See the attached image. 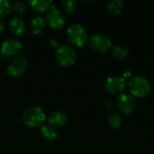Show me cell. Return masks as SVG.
I'll return each mask as SVG.
<instances>
[{"label": "cell", "mask_w": 154, "mask_h": 154, "mask_svg": "<svg viewBox=\"0 0 154 154\" xmlns=\"http://www.w3.org/2000/svg\"><path fill=\"white\" fill-rule=\"evenodd\" d=\"M41 134L48 141H53L58 137V132L56 131V129L53 126H51L50 125H42Z\"/></svg>", "instance_id": "obj_15"}, {"label": "cell", "mask_w": 154, "mask_h": 154, "mask_svg": "<svg viewBox=\"0 0 154 154\" xmlns=\"http://www.w3.org/2000/svg\"><path fill=\"white\" fill-rule=\"evenodd\" d=\"M55 56L60 66L68 67L74 64L77 58V52L72 46L69 44H62L57 49Z\"/></svg>", "instance_id": "obj_4"}, {"label": "cell", "mask_w": 154, "mask_h": 154, "mask_svg": "<svg viewBox=\"0 0 154 154\" xmlns=\"http://www.w3.org/2000/svg\"><path fill=\"white\" fill-rule=\"evenodd\" d=\"M4 30H5V24H4L3 21L0 20V33H2Z\"/></svg>", "instance_id": "obj_22"}, {"label": "cell", "mask_w": 154, "mask_h": 154, "mask_svg": "<svg viewBox=\"0 0 154 154\" xmlns=\"http://www.w3.org/2000/svg\"><path fill=\"white\" fill-rule=\"evenodd\" d=\"M129 89L131 93L138 97H143L146 96L151 90V83L150 81L143 76L136 75L130 79Z\"/></svg>", "instance_id": "obj_2"}, {"label": "cell", "mask_w": 154, "mask_h": 154, "mask_svg": "<svg viewBox=\"0 0 154 154\" xmlns=\"http://www.w3.org/2000/svg\"><path fill=\"white\" fill-rule=\"evenodd\" d=\"M106 7L112 14H117L123 8V2L121 0H108Z\"/></svg>", "instance_id": "obj_18"}, {"label": "cell", "mask_w": 154, "mask_h": 154, "mask_svg": "<svg viewBox=\"0 0 154 154\" xmlns=\"http://www.w3.org/2000/svg\"><path fill=\"white\" fill-rule=\"evenodd\" d=\"M12 12V5L7 0H0V17H5Z\"/></svg>", "instance_id": "obj_20"}, {"label": "cell", "mask_w": 154, "mask_h": 154, "mask_svg": "<svg viewBox=\"0 0 154 154\" xmlns=\"http://www.w3.org/2000/svg\"><path fill=\"white\" fill-rule=\"evenodd\" d=\"M48 122L51 126H62L68 122V116L62 111H53L49 116Z\"/></svg>", "instance_id": "obj_12"}, {"label": "cell", "mask_w": 154, "mask_h": 154, "mask_svg": "<svg viewBox=\"0 0 154 154\" xmlns=\"http://www.w3.org/2000/svg\"><path fill=\"white\" fill-rule=\"evenodd\" d=\"M61 6L67 14L73 15L78 9V2L75 0H64L61 2Z\"/></svg>", "instance_id": "obj_16"}, {"label": "cell", "mask_w": 154, "mask_h": 154, "mask_svg": "<svg viewBox=\"0 0 154 154\" xmlns=\"http://www.w3.org/2000/svg\"><path fill=\"white\" fill-rule=\"evenodd\" d=\"M45 27V20L41 15H35L31 20L30 29L33 34H40L44 30Z\"/></svg>", "instance_id": "obj_14"}, {"label": "cell", "mask_w": 154, "mask_h": 154, "mask_svg": "<svg viewBox=\"0 0 154 154\" xmlns=\"http://www.w3.org/2000/svg\"><path fill=\"white\" fill-rule=\"evenodd\" d=\"M22 49V43L17 39H8L5 41L0 49L1 56L4 57V59L14 56L17 54Z\"/></svg>", "instance_id": "obj_8"}, {"label": "cell", "mask_w": 154, "mask_h": 154, "mask_svg": "<svg viewBox=\"0 0 154 154\" xmlns=\"http://www.w3.org/2000/svg\"><path fill=\"white\" fill-rule=\"evenodd\" d=\"M45 23L51 29L59 30L61 29L66 22L64 14L55 6L52 5L45 15Z\"/></svg>", "instance_id": "obj_5"}, {"label": "cell", "mask_w": 154, "mask_h": 154, "mask_svg": "<svg viewBox=\"0 0 154 154\" xmlns=\"http://www.w3.org/2000/svg\"><path fill=\"white\" fill-rule=\"evenodd\" d=\"M22 121L29 127L42 126L46 120V115L40 106H31L26 108L22 114Z\"/></svg>", "instance_id": "obj_1"}, {"label": "cell", "mask_w": 154, "mask_h": 154, "mask_svg": "<svg viewBox=\"0 0 154 154\" xmlns=\"http://www.w3.org/2000/svg\"><path fill=\"white\" fill-rule=\"evenodd\" d=\"M8 28L12 34L15 36H22L26 31V23L21 17L14 16L9 21Z\"/></svg>", "instance_id": "obj_11"}, {"label": "cell", "mask_w": 154, "mask_h": 154, "mask_svg": "<svg viewBox=\"0 0 154 154\" xmlns=\"http://www.w3.org/2000/svg\"><path fill=\"white\" fill-rule=\"evenodd\" d=\"M117 106L118 108L125 114L131 113L134 111L135 107V101L134 97L127 93V92H123L117 97Z\"/></svg>", "instance_id": "obj_9"}, {"label": "cell", "mask_w": 154, "mask_h": 154, "mask_svg": "<svg viewBox=\"0 0 154 154\" xmlns=\"http://www.w3.org/2000/svg\"><path fill=\"white\" fill-rule=\"evenodd\" d=\"M12 10L15 14H23V13L25 12V10H26V5L23 2H21V1L15 2L12 5Z\"/></svg>", "instance_id": "obj_21"}, {"label": "cell", "mask_w": 154, "mask_h": 154, "mask_svg": "<svg viewBox=\"0 0 154 154\" xmlns=\"http://www.w3.org/2000/svg\"><path fill=\"white\" fill-rule=\"evenodd\" d=\"M50 43H51L52 46H57V42L55 41V39H51V40H50Z\"/></svg>", "instance_id": "obj_23"}, {"label": "cell", "mask_w": 154, "mask_h": 154, "mask_svg": "<svg viewBox=\"0 0 154 154\" xmlns=\"http://www.w3.org/2000/svg\"><path fill=\"white\" fill-rule=\"evenodd\" d=\"M125 87V80L124 77L121 76H112L109 77L105 83V88L108 92L119 93L124 90Z\"/></svg>", "instance_id": "obj_10"}, {"label": "cell", "mask_w": 154, "mask_h": 154, "mask_svg": "<svg viewBox=\"0 0 154 154\" xmlns=\"http://www.w3.org/2000/svg\"><path fill=\"white\" fill-rule=\"evenodd\" d=\"M108 124L114 129L118 128L122 124V118H121L120 115L116 112L111 113L108 117Z\"/></svg>", "instance_id": "obj_19"}, {"label": "cell", "mask_w": 154, "mask_h": 154, "mask_svg": "<svg viewBox=\"0 0 154 154\" xmlns=\"http://www.w3.org/2000/svg\"><path fill=\"white\" fill-rule=\"evenodd\" d=\"M128 49L123 45L116 44L112 49V55L117 60H124L128 56Z\"/></svg>", "instance_id": "obj_17"}, {"label": "cell", "mask_w": 154, "mask_h": 154, "mask_svg": "<svg viewBox=\"0 0 154 154\" xmlns=\"http://www.w3.org/2000/svg\"><path fill=\"white\" fill-rule=\"evenodd\" d=\"M28 4L32 9L40 13L49 10L53 5V3L51 0H31Z\"/></svg>", "instance_id": "obj_13"}, {"label": "cell", "mask_w": 154, "mask_h": 154, "mask_svg": "<svg viewBox=\"0 0 154 154\" xmlns=\"http://www.w3.org/2000/svg\"><path fill=\"white\" fill-rule=\"evenodd\" d=\"M69 42L77 47H82L88 41V32L79 23H72L67 30Z\"/></svg>", "instance_id": "obj_3"}, {"label": "cell", "mask_w": 154, "mask_h": 154, "mask_svg": "<svg viewBox=\"0 0 154 154\" xmlns=\"http://www.w3.org/2000/svg\"><path fill=\"white\" fill-rule=\"evenodd\" d=\"M28 62L23 56L15 57L7 66L6 72L13 78H19L27 69Z\"/></svg>", "instance_id": "obj_7"}, {"label": "cell", "mask_w": 154, "mask_h": 154, "mask_svg": "<svg viewBox=\"0 0 154 154\" xmlns=\"http://www.w3.org/2000/svg\"><path fill=\"white\" fill-rule=\"evenodd\" d=\"M90 48L97 52H105L106 51L112 44L111 40L104 33H94L89 37L88 40Z\"/></svg>", "instance_id": "obj_6"}]
</instances>
